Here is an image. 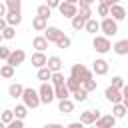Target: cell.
I'll use <instances>...</instances> for the list:
<instances>
[{
  "label": "cell",
  "mask_w": 128,
  "mask_h": 128,
  "mask_svg": "<svg viewBox=\"0 0 128 128\" xmlns=\"http://www.w3.org/2000/svg\"><path fill=\"white\" fill-rule=\"evenodd\" d=\"M22 104L28 108V110H34V108H38L40 106V96H38V92L34 90V88H30V86H24V92H22Z\"/></svg>",
  "instance_id": "6da1fadb"
},
{
  "label": "cell",
  "mask_w": 128,
  "mask_h": 128,
  "mask_svg": "<svg viewBox=\"0 0 128 128\" xmlns=\"http://www.w3.org/2000/svg\"><path fill=\"white\" fill-rule=\"evenodd\" d=\"M92 48H94L98 54H108V52L112 50V42H110V38H106V36H102V34H96V36L92 38Z\"/></svg>",
  "instance_id": "7a4b0ae2"
},
{
  "label": "cell",
  "mask_w": 128,
  "mask_h": 128,
  "mask_svg": "<svg viewBox=\"0 0 128 128\" xmlns=\"http://www.w3.org/2000/svg\"><path fill=\"white\" fill-rule=\"evenodd\" d=\"M98 24H100V32H102V36L110 38V36H116V34H118V22H114L110 16L102 18Z\"/></svg>",
  "instance_id": "3957f363"
},
{
  "label": "cell",
  "mask_w": 128,
  "mask_h": 128,
  "mask_svg": "<svg viewBox=\"0 0 128 128\" xmlns=\"http://www.w3.org/2000/svg\"><path fill=\"white\" fill-rule=\"evenodd\" d=\"M70 76L72 78H76L80 84L84 82V80H90V78H94V74L84 66V64H72V68H70Z\"/></svg>",
  "instance_id": "277c9868"
},
{
  "label": "cell",
  "mask_w": 128,
  "mask_h": 128,
  "mask_svg": "<svg viewBox=\"0 0 128 128\" xmlns=\"http://www.w3.org/2000/svg\"><path fill=\"white\" fill-rule=\"evenodd\" d=\"M36 92H38V96H40V104H50V102H54V88H52L50 82H42Z\"/></svg>",
  "instance_id": "5b68a950"
},
{
  "label": "cell",
  "mask_w": 128,
  "mask_h": 128,
  "mask_svg": "<svg viewBox=\"0 0 128 128\" xmlns=\"http://www.w3.org/2000/svg\"><path fill=\"white\" fill-rule=\"evenodd\" d=\"M24 60H26V52H24L22 48H16V50H12V52H10V56H8V60H6V64H8V66H12V68H18Z\"/></svg>",
  "instance_id": "8992f818"
},
{
  "label": "cell",
  "mask_w": 128,
  "mask_h": 128,
  "mask_svg": "<svg viewBox=\"0 0 128 128\" xmlns=\"http://www.w3.org/2000/svg\"><path fill=\"white\" fill-rule=\"evenodd\" d=\"M100 118V110H84L82 114H80V124L82 126H92L96 120Z\"/></svg>",
  "instance_id": "52a82bcc"
},
{
  "label": "cell",
  "mask_w": 128,
  "mask_h": 128,
  "mask_svg": "<svg viewBox=\"0 0 128 128\" xmlns=\"http://www.w3.org/2000/svg\"><path fill=\"white\" fill-rule=\"evenodd\" d=\"M4 20H6V24L12 26V28L20 26V24H22V10H6Z\"/></svg>",
  "instance_id": "ba28073f"
},
{
  "label": "cell",
  "mask_w": 128,
  "mask_h": 128,
  "mask_svg": "<svg viewBox=\"0 0 128 128\" xmlns=\"http://www.w3.org/2000/svg\"><path fill=\"white\" fill-rule=\"evenodd\" d=\"M108 16H110L114 22H122V20L126 18V8H124L122 4H112L110 10H108Z\"/></svg>",
  "instance_id": "9c48e42d"
},
{
  "label": "cell",
  "mask_w": 128,
  "mask_h": 128,
  "mask_svg": "<svg viewBox=\"0 0 128 128\" xmlns=\"http://www.w3.org/2000/svg\"><path fill=\"white\" fill-rule=\"evenodd\" d=\"M108 68H110V66H108V62H106L104 58H96V60L92 62V70H90V72L96 74V76H106V74H108Z\"/></svg>",
  "instance_id": "30bf717a"
},
{
  "label": "cell",
  "mask_w": 128,
  "mask_h": 128,
  "mask_svg": "<svg viewBox=\"0 0 128 128\" xmlns=\"http://www.w3.org/2000/svg\"><path fill=\"white\" fill-rule=\"evenodd\" d=\"M58 12L64 16V18H74L76 14H78V6H74V4H68V2H60V6H58Z\"/></svg>",
  "instance_id": "8fae6325"
},
{
  "label": "cell",
  "mask_w": 128,
  "mask_h": 128,
  "mask_svg": "<svg viewBox=\"0 0 128 128\" xmlns=\"http://www.w3.org/2000/svg\"><path fill=\"white\" fill-rule=\"evenodd\" d=\"M96 128H114L116 126V118L112 114H100V118L94 122Z\"/></svg>",
  "instance_id": "7c38bea8"
},
{
  "label": "cell",
  "mask_w": 128,
  "mask_h": 128,
  "mask_svg": "<svg viewBox=\"0 0 128 128\" xmlns=\"http://www.w3.org/2000/svg\"><path fill=\"white\" fill-rule=\"evenodd\" d=\"M62 34H64V32H62L58 26H46V30H44V34H42V36H44V38H46V42L50 44V42H56Z\"/></svg>",
  "instance_id": "4fadbf2b"
},
{
  "label": "cell",
  "mask_w": 128,
  "mask_h": 128,
  "mask_svg": "<svg viewBox=\"0 0 128 128\" xmlns=\"http://www.w3.org/2000/svg\"><path fill=\"white\" fill-rule=\"evenodd\" d=\"M104 98L108 102H112V104H122V92L116 90V88H112V86H108L104 90Z\"/></svg>",
  "instance_id": "5bb4252c"
},
{
  "label": "cell",
  "mask_w": 128,
  "mask_h": 128,
  "mask_svg": "<svg viewBox=\"0 0 128 128\" xmlns=\"http://www.w3.org/2000/svg\"><path fill=\"white\" fill-rule=\"evenodd\" d=\"M46 60H48V56L44 54V52H34L32 56H30V62H32V66L38 70V68H42V66H46Z\"/></svg>",
  "instance_id": "9a60e30c"
},
{
  "label": "cell",
  "mask_w": 128,
  "mask_h": 128,
  "mask_svg": "<svg viewBox=\"0 0 128 128\" xmlns=\"http://www.w3.org/2000/svg\"><path fill=\"white\" fill-rule=\"evenodd\" d=\"M46 68H48L50 72H60V70H62V58H60V56H48Z\"/></svg>",
  "instance_id": "2e32d148"
},
{
  "label": "cell",
  "mask_w": 128,
  "mask_h": 128,
  "mask_svg": "<svg viewBox=\"0 0 128 128\" xmlns=\"http://www.w3.org/2000/svg\"><path fill=\"white\" fill-rule=\"evenodd\" d=\"M58 112H62V114H72V112H74V102H72V98L58 100Z\"/></svg>",
  "instance_id": "e0dca14e"
},
{
  "label": "cell",
  "mask_w": 128,
  "mask_h": 128,
  "mask_svg": "<svg viewBox=\"0 0 128 128\" xmlns=\"http://www.w3.org/2000/svg\"><path fill=\"white\" fill-rule=\"evenodd\" d=\"M84 30L88 32V34H92V36H96V32H100V24H98V20L92 16V18H88L86 20V24H84Z\"/></svg>",
  "instance_id": "ac0fdd59"
},
{
  "label": "cell",
  "mask_w": 128,
  "mask_h": 128,
  "mask_svg": "<svg viewBox=\"0 0 128 128\" xmlns=\"http://www.w3.org/2000/svg\"><path fill=\"white\" fill-rule=\"evenodd\" d=\"M112 50H114V54H118V56H126L128 54V40L124 38V40H118L116 44H112Z\"/></svg>",
  "instance_id": "d6986e66"
},
{
  "label": "cell",
  "mask_w": 128,
  "mask_h": 128,
  "mask_svg": "<svg viewBox=\"0 0 128 128\" xmlns=\"http://www.w3.org/2000/svg\"><path fill=\"white\" fill-rule=\"evenodd\" d=\"M22 92H24V86H22V84H18V82H14V84H10V86H8V96H10L12 100L20 98V96H22Z\"/></svg>",
  "instance_id": "ffe728a7"
},
{
  "label": "cell",
  "mask_w": 128,
  "mask_h": 128,
  "mask_svg": "<svg viewBox=\"0 0 128 128\" xmlns=\"http://www.w3.org/2000/svg\"><path fill=\"white\" fill-rule=\"evenodd\" d=\"M32 46L36 48V52H44V50L48 48V42H46V38H44L42 34H38V36H34V40H32Z\"/></svg>",
  "instance_id": "44dd1931"
},
{
  "label": "cell",
  "mask_w": 128,
  "mask_h": 128,
  "mask_svg": "<svg viewBox=\"0 0 128 128\" xmlns=\"http://www.w3.org/2000/svg\"><path fill=\"white\" fill-rule=\"evenodd\" d=\"M54 88V100H66V98H70V92H68V88L62 84V86H52Z\"/></svg>",
  "instance_id": "7402d4cb"
},
{
  "label": "cell",
  "mask_w": 128,
  "mask_h": 128,
  "mask_svg": "<svg viewBox=\"0 0 128 128\" xmlns=\"http://www.w3.org/2000/svg\"><path fill=\"white\" fill-rule=\"evenodd\" d=\"M70 96H72V102H86L88 100V92L80 86L78 90H74V92H70Z\"/></svg>",
  "instance_id": "603a6c76"
},
{
  "label": "cell",
  "mask_w": 128,
  "mask_h": 128,
  "mask_svg": "<svg viewBox=\"0 0 128 128\" xmlns=\"http://www.w3.org/2000/svg\"><path fill=\"white\" fill-rule=\"evenodd\" d=\"M46 26H48V20H44V18H40V16H34V18H32V28H34L36 32H44Z\"/></svg>",
  "instance_id": "cb8c5ba5"
},
{
  "label": "cell",
  "mask_w": 128,
  "mask_h": 128,
  "mask_svg": "<svg viewBox=\"0 0 128 128\" xmlns=\"http://www.w3.org/2000/svg\"><path fill=\"white\" fill-rule=\"evenodd\" d=\"M126 112H128V108H126L124 104H112V116H114L116 120L124 118V116H126Z\"/></svg>",
  "instance_id": "d4e9b609"
},
{
  "label": "cell",
  "mask_w": 128,
  "mask_h": 128,
  "mask_svg": "<svg viewBox=\"0 0 128 128\" xmlns=\"http://www.w3.org/2000/svg\"><path fill=\"white\" fill-rule=\"evenodd\" d=\"M12 114H14V118L24 120V118L28 116V108H26L24 104H16V108H12Z\"/></svg>",
  "instance_id": "484cf974"
},
{
  "label": "cell",
  "mask_w": 128,
  "mask_h": 128,
  "mask_svg": "<svg viewBox=\"0 0 128 128\" xmlns=\"http://www.w3.org/2000/svg\"><path fill=\"white\" fill-rule=\"evenodd\" d=\"M64 82H66V76L62 72H52V76H50V84L52 86H62Z\"/></svg>",
  "instance_id": "4316f807"
},
{
  "label": "cell",
  "mask_w": 128,
  "mask_h": 128,
  "mask_svg": "<svg viewBox=\"0 0 128 128\" xmlns=\"http://www.w3.org/2000/svg\"><path fill=\"white\" fill-rule=\"evenodd\" d=\"M36 16H40V18H44V20H48L50 16H52V10L46 6V4H40L38 8H36Z\"/></svg>",
  "instance_id": "83f0119b"
},
{
  "label": "cell",
  "mask_w": 128,
  "mask_h": 128,
  "mask_svg": "<svg viewBox=\"0 0 128 128\" xmlns=\"http://www.w3.org/2000/svg\"><path fill=\"white\" fill-rule=\"evenodd\" d=\"M14 70H16V68H12V66H8V64H2V66H0V76L6 78V80H10V78H14Z\"/></svg>",
  "instance_id": "f1b7e54d"
},
{
  "label": "cell",
  "mask_w": 128,
  "mask_h": 128,
  "mask_svg": "<svg viewBox=\"0 0 128 128\" xmlns=\"http://www.w3.org/2000/svg\"><path fill=\"white\" fill-rule=\"evenodd\" d=\"M36 76H38V80H40V82H50L52 72H50L46 66H42V68H38V74H36Z\"/></svg>",
  "instance_id": "f546056e"
},
{
  "label": "cell",
  "mask_w": 128,
  "mask_h": 128,
  "mask_svg": "<svg viewBox=\"0 0 128 128\" xmlns=\"http://www.w3.org/2000/svg\"><path fill=\"white\" fill-rule=\"evenodd\" d=\"M54 44H56L58 48H62V50H64V48H70V46H72V40H70L66 34H62V36H60V38H58Z\"/></svg>",
  "instance_id": "4dcf8cb0"
},
{
  "label": "cell",
  "mask_w": 128,
  "mask_h": 128,
  "mask_svg": "<svg viewBox=\"0 0 128 128\" xmlns=\"http://www.w3.org/2000/svg\"><path fill=\"white\" fill-rule=\"evenodd\" d=\"M64 86L68 88V92H74V90H78V88H80V82H78L76 78L68 76V78H66V82H64Z\"/></svg>",
  "instance_id": "1f68e13d"
},
{
  "label": "cell",
  "mask_w": 128,
  "mask_h": 128,
  "mask_svg": "<svg viewBox=\"0 0 128 128\" xmlns=\"http://www.w3.org/2000/svg\"><path fill=\"white\" fill-rule=\"evenodd\" d=\"M80 86H82V88H84V90H86V92L90 94V92H94V90L98 88V82H96L94 78H90V80H84V82H82Z\"/></svg>",
  "instance_id": "d6a6232c"
},
{
  "label": "cell",
  "mask_w": 128,
  "mask_h": 128,
  "mask_svg": "<svg viewBox=\"0 0 128 128\" xmlns=\"http://www.w3.org/2000/svg\"><path fill=\"white\" fill-rule=\"evenodd\" d=\"M6 10H22V0H4Z\"/></svg>",
  "instance_id": "836d02e7"
},
{
  "label": "cell",
  "mask_w": 128,
  "mask_h": 128,
  "mask_svg": "<svg viewBox=\"0 0 128 128\" xmlns=\"http://www.w3.org/2000/svg\"><path fill=\"white\" fill-rule=\"evenodd\" d=\"M84 24H86V20H84L82 16L76 14V16L72 18V28H74V30H84Z\"/></svg>",
  "instance_id": "e575fe53"
},
{
  "label": "cell",
  "mask_w": 128,
  "mask_h": 128,
  "mask_svg": "<svg viewBox=\"0 0 128 128\" xmlns=\"http://www.w3.org/2000/svg\"><path fill=\"white\" fill-rule=\"evenodd\" d=\"M0 34H2V38H4V40H14V36H16V28L6 26V28H4Z\"/></svg>",
  "instance_id": "d590c367"
},
{
  "label": "cell",
  "mask_w": 128,
  "mask_h": 128,
  "mask_svg": "<svg viewBox=\"0 0 128 128\" xmlns=\"http://www.w3.org/2000/svg\"><path fill=\"white\" fill-rule=\"evenodd\" d=\"M12 120H14V114H12V110H10V108H6V110H2V112H0V122L8 124V122H12Z\"/></svg>",
  "instance_id": "8d00e7d4"
},
{
  "label": "cell",
  "mask_w": 128,
  "mask_h": 128,
  "mask_svg": "<svg viewBox=\"0 0 128 128\" xmlns=\"http://www.w3.org/2000/svg\"><path fill=\"white\" fill-rule=\"evenodd\" d=\"M78 16H82L84 20H88V18H92L94 14H92V8H90V6H80V8H78Z\"/></svg>",
  "instance_id": "74e56055"
},
{
  "label": "cell",
  "mask_w": 128,
  "mask_h": 128,
  "mask_svg": "<svg viewBox=\"0 0 128 128\" xmlns=\"http://www.w3.org/2000/svg\"><path fill=\"white\" fill-rule=\"evenodd\" d=\"M112 88H116V90H122L126 84H124V78L122 76H112V84H110Z\"/></svg>",
  "instance_id": "f35d334b"
},
{
  "label": "cell",
  "mask_w": 128,
  "mask_h": 128,
  "mask_svg": "<svg viewBox=\"0 0 128 128\" xmlns=\"http://www.w3.org/2000/svg\"><path fill=\"white\" fill-rule=\"evenodd\" d=\"M108 6L106 4H102V2H98V6H96V12H98V16H102V18H106L108 16Z\"/></svg>",
  "instance_id": "ab89813d"
},
{
  "label": "cell",
  "mask_w": 128,
  "mask_h": 128,
  "mask_svg": "<svg viewBox=\"0 0 128 128\" xmlns=\"http://www.w3.org/2000/svg\"><path fill=\"white\" fill-rule=\"evenodd\" d=\"M10 52H12V48H8V46H0V60H8Z\"/></svg>",
  "instance_id": "60d3db41"
},
{
  "label": "cell",
  "mask_w": 128,
  "mask_h": 128,
  "mask_svg": "<svg viewBox=\"0 0 128 128\" xmlns=\"http://www.w3.org/2000/svg\"><path fill=\"white\" fill-rule=\"evenodd\" d=\"M6 128H24V120H18V118H14L12 122H8V124H6Z\"/></svg>",
  "instance_id": "b9f144b4"
},
{
  "label": "cell",
  "mask_w": 128,
  "mask_h": 128,
  "mask_svg": "<svg viewBox=\"0 0 128 128\" xmlns=\"http://www.w3.org/2000/svg\"><path fill=\"white\" fill-rule=\"evenodd\" d=\"M60 2H62V0H46L44 4H46L50 10H54V8H58V6H60Z\"/></svg>",
  "instance_id": "7bdbcfd3"
},
{
  "label": "cell",
  "mask_w": 128,
  "mask_h": 128,
  "mask_svg": "<svg viewBox=\"0 0 128 128\" xmlns=\"http://www.w3.org/2000/svg\"><path fill=\"white\" fill-rule=\"evenodd\" d=\"M78 4H80V6H90V8H92V4H96V0H78Z\"/></svg>",
  "instance_id": "ee69618b"
},
{
  "label": "cell",
  "mask_w": 128,
  "mask_h": 128,
  "mask_svg": "<svg viewBox=\"0 0 128 128\" xmlns=\"http://www.w3.org/2000/svg\"><path fill=\"white\" fill-rule=\"evenodd\" d=\"M98 2H102V4H106V6H108V8H110V6H112V4H120V2H122V0H98Z\"/></svg>",
  "instance_id": "f6af8a7d"
},
{
  "label": "cell",
  "mask_w": 128,
  "mask_h": 128,
  "mask_svg": "<svg viewBox=\"0 0 128 128\" xmlns=\"http://www.w3.org/2000/svg\"><path fill=\"white\" fill-rule=\"evenodd\" d=\"M42 128H64L62 124H58V122H50V124H44Z\"/></svg>",
  "instance_id": "bcb514c9"
},
{
  "label": "cell",
  "mask_w": 128,
  "mask_h": 128,
  "mask_svg": "<svg viewBox=\"0 0 128 128\" xmlns=\"http://www.w3.org/2000/svg\"><path fill=\"white\" fill-rule=\"evenodd\" d=\"M6 16V6H4V2H0V18H4Z\"/></svg>",
  "instance_id": "7dc6e473"
},
{
  "label": "cell",
  "mask_w": 128,
  "mask_h": 128,
  "mask_svg": "<svg viewBox=\"0 0 128 128\" xmlns=\"http://www.w3.org/2000/svg\"><path fill=\"white\" fill-rule=\"evenodd\" d=\"M66 128H84V126H82L80 122H70V124H68Z\"/></svg>",
  "instance_id": "c3c4849f"
},
{
  "label": "cell",
  "mask_w": 128,
  "mask_h": 128,
  "mask_svg": "<svg viewBox=\"0 0 128 128\" xmlns=\"http://www.w3.org/2000/svg\"><path fill=\"white\" fill-rule=\"evenodd\" d=\"M6 26H8V24H6V20H4V18H0V32H2Z\"/></svg>",
  "instance_id": "681fc988"
},
{
  "label": "cell",
  "mask_w": 128,
  "mask_h": 128,
  "mask_svg": "<svg viewBox=\"0 0 128 128\" xmlns=\"http://www.w3.org/2000/svg\"><path fill=\"white\" fill-rule=\"evenodd\" d=\"M64 2H68V4H74V6H78V0H64Z\"/></svg>",
  "instance_id": "f907efd6"
},
{
  "label": "cell",
  "mask_w": 128,
  "mask_h": 128,
  "mask_svg": "<svg viewBox=\"0 0 128 128\" xmlns=\"http://www.w3.org/2000/svg\"><path fill=\"white\" fill-rule=\"evenodd\" d=\"M2 42H4V38H2V34H0V46H2Z\"/></svg>",
  "instance_id": "816d5d0a"
},
{
  "label": "cell",
  "mask_w": 128,
  "mask_h": 128,
  "mask_svg": "<svg viewBox=\"0 0 128 128\" xmlns=\"http://www.w3.org/2000/svg\"><path fill=\"white\" fill-rule=\"evenodd\" d=\"M0 128H6V124H4V122H0Z\"/></svg>",
  "instance_id": "f5cc1de1"
},
{
  "label": "cell",
  "mask_w": 128,
  "mask_h": 128,
  "mask_svg": "<svg viewBox=\"0 0 128 128\" xmlns=\"http://www.w3.org/2000/svg\"><path fill=\"white\" fill-rule=\"evenodd\" d=\"M84 128H96V126H94V124H92V126H84Z\"/></svg>",
  "instance_id": "db71d44e"
}]
</instances>
